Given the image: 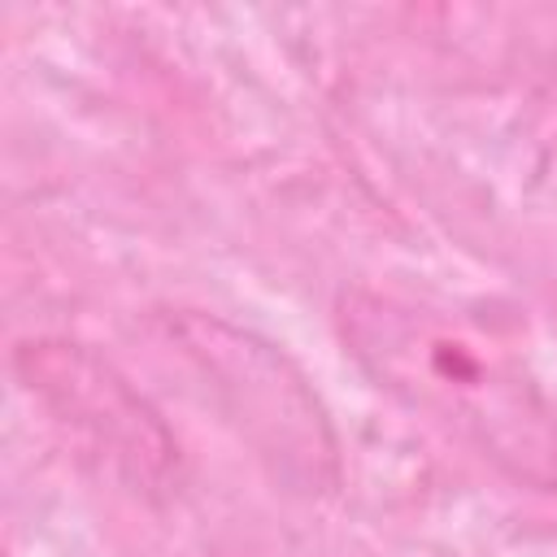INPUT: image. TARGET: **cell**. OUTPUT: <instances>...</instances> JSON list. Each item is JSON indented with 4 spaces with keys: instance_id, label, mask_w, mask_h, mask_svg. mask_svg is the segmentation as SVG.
I'll use <instances>...</instances> for the list:
<instances>
[{
    "instance_id": "cell-1",
    "label": "cell",
    "mask_w": 557,
    "mask_h": 557,
    "mask_svg": "<svg viewBox=\"0 0 557 557\" xmlns=\"http://www.w3.org/2000/svg\"><path fill=\"white\" fill-rule=\"evenodd\" d=\"M339 335L396 400L457 431L518 487L557 492V400L474 322L357 287L339 300Z\"/></svg>"
},
{
    "instance_id": "cell-2",
    "label": "cell",
    "mask_w": 557,
    "mask_h": 557,
    "mask_svg": "<svg viewBox=\"0 0 557 557\" xmlns=\"http://www.w3.org/2000/svg\"><path fill=\"white\" fill-rule=\"evenodd\" d=\"M170 335L218 392L231 422L300 487L335 483V435L300 370L265 339L205 318H170Z\"/></svg>"
},
{
    "instance_id": "cell-3",
    "label": "cell",
    "mask_w": 557,
    "mask_h": 557,
    "mask_svg": "<svg viewBox=\"0 0 557 557\" xmlns=\"http://www.w3.org/2000/svg\"><path fill=\"white\" fill-rule=\"evenodd\" d=\"M22 387L61 422L104 474L157 492L178 466V444L157 409L100 352L70 339H26L13 352Z\"/></svg>"
}]
</instances>
